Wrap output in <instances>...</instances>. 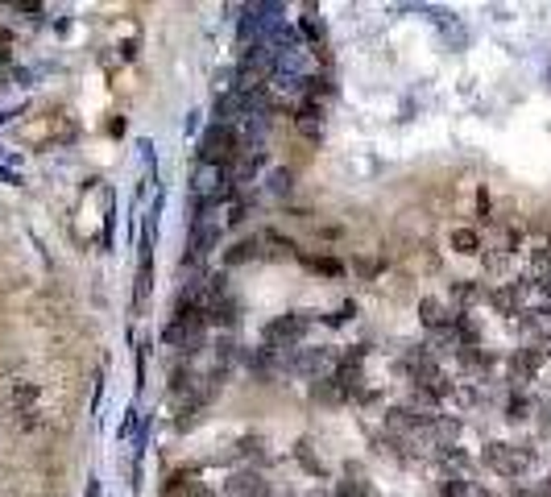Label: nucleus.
Segmentation results:
<instances>
[{
  "label": "nucleus",
  "instance_id": "f257e3e1",
  "mask_svg": "<svg viewBox=\"0 0 551 497\" xmlns=\"http://www.w3.org/2000/svg\"><path fill=\"white\" fill-rule=\"evenodd\" d=\"M199 158H203V166H228L236 158V133L233 125H212L208 133L199 137Z\"/></svg>",
  "mask_w": 551,
  "mask_h": 497
},
{
  "label": "nucleus",
  "instance_id": "f03ea898",
  "mask_svg": "<svg viewBox=\"0 0 551 497\" xmlns=\"http://www.w3.org/2000/svg\"><path fill=\"white\" fill-rule=\"evenodd\" d=\"M220 241V216L216 208H195V220H191V262L208 257Z\"/></svg>",
  "mask_w": 551,
  "mask_h": 497
},
{
  "label": "nucleus",
  "instance_id": "7ed1b4c3",
  "mask_svg": "<svg viewBox=\"0 0 551 497\" xmlns=\"http://www.w3.org/2000/svg\"><path fill=\"white\" fill-rule=\"evenodd\" d=\"M485 461H489V469L506 472V477H518V472L526 469V461H531V456L515 452L510 443H494V448H489V452H485Z\"/></svg>",
  "mask_w": 551,
  "mask_h": 497
},
{
  "label": "nucleus",
  "instance_id": "20e7f679",
  "mask_svg": "<svg viewBox=\"0 0 551 497\" xmlns=\"http://www.w3.org/2000/svg\"><path fill=\"white\" fill-rule=\"evenodd\" d=\"M303 332H307V316L274 319V324L265 327V344H270V348H278V344H295Z\"/></svg>",
  "mask_w": 551,
  "mask_h": 497
},
{
  "label": "nucleus",
  "instance_id": "39448f33",
  "mask_svg": "<svg viewBox=\"0 0 551 497\" xmlns=\"http://www.w3.org/2000/svg\"><path fill=\"white\" fill-rule=\"evenodd\" d=\"M228 493L233 497H265L270 489H265L262 477H236V481H228Z\"/></svg>",
  "mask_w": 551,
  "mask_h": 497
},
{
  "label": "nucleus",
  "instance_id": "423d86ee",
  "mask_svg": "<svg viewBox=\"0 0 551 497\" xmlns=\"http://www.w3.org/2000/svg\"><path fill=\"white\" fill-rule=\"evenodd\" d=\"M452 244L461 249V254H477V233H469V228H461V233H452Z\"/></svg>",
  "mask_w": 551,
  "mask_h": 497
},
{
  "label": "nucleus",
  "instance_id": "0eeeda50",
  "mask_svg": "<svg viewBox=\"0 0 551 497\" xmlns=\"http://www.w3.org/2000/svg\"><path fill=\"white\" fill-rule=\"evenodd\" d=\"M423 324L427 327H440L443 324V307L435 303V298H427V303H423Z\"/></svg>",
  "mask_w": 551,
  "mask_h": 497
},
{
  "label": "nucleus",
  "instance_id": "6e6552de",
  "mask_svg": "<svg viewBox=\"0 0 551 497\" xmlns=\"http://www.w3.org/2000/svg\"><path fill=\"white\" fill-rule=\"evenodd\" d=\"M340 497H369V493H365V485L357 477H344L340 481Z\"/></svg>",
  "mask_w": 551,
  "mask_h": 497
},
{
  "label": "nucleus",
  "instance_id": "1a4fd4ad",
  "mask_svg": "<svg viewBox=\"0 0 551 497\" xmlns=\"http://www.w3.org/2000/svg\"><path fill=\"white\" fill-rule=\"evenodd\" d=\"M9 46H13V34H9V29H0V58H5V50H9Z\"/></svg>",
  "mask_w": 551,
  "mask_h": 497
}]
</instances>
